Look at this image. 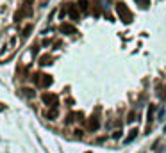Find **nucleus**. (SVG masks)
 <instances>
[{
    "label": "nucleus",
    "mask_w": 166,
    "mask_h": 153,
    "mask_svg": "<svg viewBox=\"0 0 166 153\" xmlns=\"http://www.w3.org/2000/svg\"><path fill=\"white\" fill-rule=\"evenodd\" d=\"M16 46H18V38H11L7 41V45H6V48H4V53L0 55V61H7L11 55L16 52Z\"/></svg>",
    "instance_id": "1"
},
{
    "label": "nucleus",
    "mask_w": 166,
    "mask_h": 153,
    "mask_svg": "<svg viewBox=\"0 0 166 153\" xmlns=\"http://www.w3.org/2000/svg\"><path fill=\"white\" fill-rule=\"evenodd\" d=\"M116 13H118V16H120V20L123 21V23H130V21H132V13L129 11V7L125 5L123 2H120V4H116Z\"/></svg>",
    "instance_id": "2"
},
{
    "label": "nucleus",
    "mask_w": 166,
    "mask_h": 153,
    "mask_svg": "<svg viewBox=\"0 0 166 153\" xmlns=\"http://www.w3.org/2000/svg\"><path fill=\"white\" fill-rule=\"evenodd\" d=\"M29 18V16H32V7H31V4H23L20 9L14 13V21H20L21 18Z\"/></svg>",
    "instance_id": "3"
},
{
    "label": "nucleus",
    "mask_w": 166,
    "mask_h": 153,
    "mask_svg": "<svg viewBox=\"0 0 166 153\" xmlns=\"http://www.w3.org/2000/svg\"><path fill=\"white\" fill-rule=\"evenodd\" d=\"M41 100H43V103H45V105H48V107H57V103H59L57 94H54V93H43Z\"/></svg>",
    "instance_id": "4"
},
{
    "label": "nucleus",
    "mask_w": 166,
    "mask_h": 153,
    "mask_svg": "<svg viewBox=\"0 0 166 153\" xmlns=\"http://www.w3.org/2000/svg\"><path fill=\"white\" fill-rule=\"evenodd\" d=\"M52 82H54V78L50 77V75H47V73H43V75H40V86L41 87H50L52 86Z\"/></svg>",
    "instance_id": "5"
},
{
    "label": "nucleus",
    "mask_w": 166,
    "mask_h": 153,
    "mask_svg": "<svg viewBox=\"0 0 166 153\" xmlns=\"http://www.w3.org/2000/svg\"><path fill=\"white\" fill-rule=\"evenodd\" d=\"M59 31L62 32V34H77V29L73 27L72 23H61V27H59Z\"/></svg>",
    "instance_id": "6"
},
{
    "label": "nucleus",
    "mask_w": 166,
    "mask_h": 153,
    "mask_svg": "<svg viewBox=\"0 0 166 153\" xmlns=\"http://www.w3.org/2000/svg\"><path fill=\"white\" fill-rule=\"evenodd\" d=\"M68 14H70L72 20H79V7L77 5H70L68 7Z\"/></svg>",
    "instance_id": "7"
},
{
    "label": "nucleus",
    "mask_w": 166,
    "mask_h": 153,
    "mask_svg": "<svg viewBox=\"0 0 166 153\" xmlns=\"http://www.w3.org/2000/svg\"><path fill=\"white\" fill-rule=\"evenodd\" d=\"M98 126H100V123H98L96 118H89L88 119V128L89 130H98Z\"/></svg>",
    "instance_id": "8"
},
{
    "label": "nucleus",
    "mask_w": 166,
    "mask_h": 153,
    "mask_svg": "<svg viewBox=\"0 0 166 153\" xmlns=\"http://www.w3.org/2000/svg\"><path fill=\"white\" fill-rule=\"evenodd\" d=\"M32 31H34V27H32V25H25V27H23V31H21V38H23V39H25V38H29Z\"/></svg>",
    "instance_id": "9"
},
{
    "label": "nucleus",
    "mask_w": 166,
    "mask_h": 153,
    "mask_svg": "<svg viewBox=\"0 0 166 153\" xmlns=\"http://www.w3.org/2000/svg\"><path fill=\"white\" fill-rule=\"evenodd\" d=\"M77 7L82 11V13H86V11L89 9V2L88 0H79V4H77Z\"/></svg>",
    "instance_id": "10"
},
{
    "label": "nucleus",
    "mask_w": 166,
    "mask_h": 153,
    "mask_svg": "<svg viewBox=\"0 0 166 153\" xmlns=\"http://www.w3.org/2000/svg\"><path fill=\"white\" fill-rule=\"evenodd\" d=\"M50 62H52V55H48V53L40 57V64H41V66H45V64H50Z\"/></svg>",
    "instance_id": "11"
},
{
    "label": "nucleus",
    "mask_w": 166,
    "mask_h": 153,
    "mask_svg": "<svg viewBox=\"0 0 166 153\" xmlns=\"http://www.w3.org/2000/svg\"><path fill=\"white\" fill-rule=\"evenodd\" d=\"M47 118H48V119H54V118H57V107H52V109L47 112Z\"/></svg>",
    "instance_id": "12"
},
{
    "label": "nucleus",
    "mask_w": 166,
    "mask_h": 153,
    "mask_svg": "<svg viewBox=\"0 0 166 153\" xmlns=\"http://www.w3.org/2000/svg\"><path fill=\"white\" fill-rule=\"evenodd\" d=\"M21 91H23V94H25L27 98H34V94H36L32 89H27V87H25V89H21Z\"/></svg>",
    "instance_id": "13"
},
{
    "label": "nucleus",
    "mask_w": 166,
    "mask_h": 153,
    "mask_svg": "<svg viewBox=\"0 0 166 153\" xmlns=\"http://www.w3.org/2000/svg\"><path fill=\"white\" fill-rule=\"evenodd\" d=\"M138 5H141V7H148L150 5V0H134Z\"/></svg>",
    "instance_id": "14"
},
{
    "label": "nucleus",
    "mask_w": 166,
    "mask_h": 153,
    "mask_svg": "<svg viewBox=\"0 0 166 153\" xmlns=\"http://www.w3.org/2000/svg\"><path fill=\"white\" fill-rule=\"evenodd\" d=\"M136 135H138V130H130V135H129V137H127V139H125V143H130V141H132V139H134Z\"/></svg>",
    "instance_id": "15"
},
{
    "label": "nucleus",
    "mask_w": 166,
    "mask_h": 153,
    "mask_svg": "<svg viewBox=\"0 0 166 153\" xmlns=\"http://www.w3.org/2000/svg\"><path fill=\"white\" fill-rule=\"evenodd\" d=\"M93 13H95V16H98V14H100V9H98V5H95V7H93Z\"/></svg>",
    "instance_id": "16"
}]
</instances>
